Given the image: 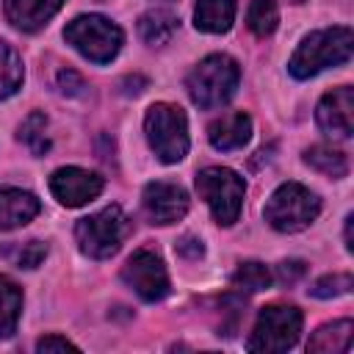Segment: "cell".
Segmentation results:
<instances>
[{
	"instance_id": "1",
	"label": "cell",
	"mask_w": 354,
	"mask_h": 354,
	"mask_svg": "<svg viewBox=\"0 0 354 354\" xmlns=\"http://www.w3.org/2000/svg\"><path fill=\"white\" fill-rule=\"evenodd\" d=\"M351 50H354V36H351L348 25L315 30V33L304 36L301 44L296 47V53L288 61V72L296 80H307V77L324 72L326 66L346 64L351 58Z\"/></svg>"
},
{
	"instance_id": "2",
	"label": "cell",
	"mask_w": 354,
	"mask_h": 354,
	"mask_svg": "<svg viewBox=\"0 0 354 354\" xmlns=\"http://www.w3.org/2000/svg\"><path fill=\"white\" fill-rule=\"evenodd\" d=\"M241 80V66L235 58L224 55V53H213L207 58H202L185 77V88L194 105L210 111V108H221L232 100L235 88Z\"/></svg>"
},
{
	"instance_id": "3",
	"label": "cell",
	"mask_w": 354,
	"mask_h": 354,
	"mask_svg": "<svg viewBox=\"0 0 354 354\" xmlns=\"http://www.w3.org/2000/svg\"><path fill=\"white\" fill-rule=\"evenodd\" d=\"M64 39L88 61L108 64L119 55L124 33L116 22L102 14H80L64 28Z\"/></svg>"
},
{
	"instance_id": "4",
	"label": "cell",
	"mask_w": 354,
	"mask_h": 354,
	"mask_svg": "<svg viewBox=\"0 0 354 354\" xmlns=\"http://www.w3.org/2000/svg\"><path fill=\"white\" fill-rule=\"evenodd\" d=\"M130 232V218L122 213L119 205L102 207L75 224V241L86 257L108 260L119 252L122 241Z\"/></svg>"
},
{
	"instance_id": "5",
	"label": "cell",
	"mask_w": 354,
	"mask_h": 354,
	"mask_svg": "<svg viewBox=\"0 0 354 354\" xmlns=\"http://www.w3.org/2000/svg\"><path fill=\"white\" fill-rule=\"evenodd\" d=\"M144 133L163 163H177L188 152V119L180 105L155 102L144 116Z\"/></svg>"
},
{
	"instance_id": "6",
	"label": "cell",
	"mask_w": 354,
	"mask_h": 354,
	"mask_svg": "<svg viewBox=\"0 0 354 354\" xmlns=\"http://www.w3.org/2000/svg\"><path fill=\"white\" fill-rule=\"evenodd\" d=\"M194 185L221 227H232L238 221L241 207H243V196H246V183L232 169L207 166L196 174Z\"/></svg>"
},
{
	"instance_id": "7",
	"label": "cell",
	"mask_w": 354,
	"mask_h": 354,
	"mask_svg": "<svg viewBox=\"0 0 354 354\" xmlns=\"http://www.w3.org/2000/svg\"><path fill=\"white\" fill-rule=\"evenodd\" d=\"M321 213V199L301 183H282L266 202V221L277 232H299L310 227Z\"/></svg>"
},
{
	"instance_id": "8",
	"label": "cell",
	"mask_w": 354,
	"mask_h": 354,
	"mask_svg": "<svg viewBox=\"0 0 354 354\" xmlns=\"http://www.w3.org/2000/svg\"><path fill=\"white\" fill-rule=\"evenodd\" d=\"M301 310L293 304H268L257 313L254 329L246 340L249 351H266V354H282L296 346L301 332Z\"/></svg>"
},
{
	"instance_id": "9",
	"label": "cell",
	"mask_w": 354,
	"mask_h": 354,
	"mask_svg": "<svg viewBox=\"0 0 354 354\" xmlns=\"http://www.w3.org/2000/svg\"><path fill=\"white\" fill-rule=\"evenodd\" d=\"M122 279L127 282V288H133L144 301H160L169 296V271L160 260V254H155L152 249H138L127 257V263L122 266Z\"/></svg>"
},
{
	"instance_id": "10",
	"label": "cell",
	"mask_w": 354,
	"mask_h": 354,
	"mask_svg": "<svg viewBox=\"0 0 354 354\" xmlns=\"http://www.w3.org/2000/svg\"><path fill=\"white\" fill-rule=\"evenodd\" d=\"M105 188V180L97 171L80 169V166H64L55 169L50 177V191L64 207H80L91 199H97Z\"/></svg>"
},
{
	"instance_id": "11",
	"label": "cell",
	"mask_w": 354,
	"mask_h": 354,
	"mask_svg": "<svg viewBox=\"0 0 354 354\" xmlns=\"http://www.w3.org/2000/svg\"><path fill=\"white\" fill-rule=\"evenodd\" d=\"M141 205H144V213H147V218L152 224L166 227V224L180 221L188 213V194L177 183L155 180V183H147L144 185Z\"/></svg>"
},
{
	"instance_id": "12",
	"label": "cell",
	"mask_w": 354,
	"mask_h": 354,
	"mask_svg": "<svg viewBox=\"0 0 354 354\" xmlns=\"http://www.w3.org/2000/svg\"><path fill=\"white\" fill-rule=\"evenodd\" d=\"M315 122L329 138H351L354 133V88L337 86L321 97L315 108Z\"/></svg>"
},
{
	"instance_id": "13",
	"label": "cell",
	"mask_w": 354,
	"mask_h": 354,
	"mask_svg": "<svg viewBox=\"0 0 354 354\" xmlns=\"http://www.w3.org/2000/svg\"><path fill=\"white\" fill-rule=\"evenodd\" d=\"M61 6L64 0H3L6 19L22 33L41 30L61 11Z\"/></svg>"
},
{
	"instance_id": "14",
	"label": "cell",
	"mask_w": 354,
	"mask_h": 354,
	"mask_svg": "<svg viewBox=\"0 0 354 354\" xmlns=\"http://www.w3.org/2000/svg\"><path fill=\"white\" fill-rule=\"evenodd\" d=\"M41 205L30 191L22 188H0V230L25 227L39 216Z\"/></svg>"
},
{
	"instance_id": "15",
	"label": "cell",
	"mask_w": 354,
	"mask_h": 354,
	"mask_svg": "<svg viewBox=\"0 0 354 354\" xmlns=\"http://www.w3.org/2000/svg\"><path fill=\"white\" fill-rule=\"evenodd\" d=\"M252 136V119L249 113L243 111H235V113H224L218 116L210 127H207V138L216 149L221 152H230V149H241Z\"/></svg>"
},
{
	"instance_id": "16",
	"label": "cell",
	"mask_w": 354,
	"mask_h": 354,
	"mask_svg": "<svg viewBox=\"0 0 354 354\" xmlns=\"http://www.w3.org/2000/svg\"><path fill=\"white\" fill-rule=\"evenodd\" d=\"M235 0H196L194 25L202 33H227L235 22Z\"/></svg>"
},
{
	"instance_id": "17",
	"label": "cell",
	"mask_w": 354,
	"mask_h": 354,
	"mask_svg": "<svg viewBox=\"0 0 354 354\" xmlns=\"http://www.w3.org/2000/svg\"><path fill=\"white\" fill-rule=\"evenodd\" d=\"M351 335H354V324L348 318L324 324L313 332V337L307 340V351L313 354H337V351H348L351 348Z\"/></svg>"
},
{
	"instance_id": "18",
	"label": "cell",
	"mask_w": 354,
	"mask_h": 354,
	"mask_svg": "<svg viewBox=\"0 0 354 354\" xmlns=\"http://www.w3.org/2000/svg\"><path fill=\"white\" fill-rule=\"evenodd\" d=\"M138 33L152 47H160V44L171 41V36L177 33V14L169 11V8H149L138 19Z\"/></svg>"
},
{
	"instance_id": "19",
	"label": "cell",
	"mask_w": 354,
	"mask_h": 354,
	"mask_svg": "<svg viewBox=\"0 0 354 354\" xmlns=\"http://www.w3.org/2000/svg\"><path fill=\"white\" fill-rule=\"evenodd\" d=\"M304 163H307L310 169H315V171L332 177V180H340V177H346V171H348L346 155H343L340 149H332V147H324V144L304 149Z\"/></svg>"
},
{
	"instance_id": "20",
	"label": "cell",
	"mask_w": 354,
	"mask_h": 354,
	"mask_svg": "<svg viewBox=\"0 0 354 354\" xmlns=\"http://www.w3.org/2000/svg\"><path fill=\"white\" fill-rule=\"evenodd\" d=\"M19 313H22V290L8 277H0V337H11L17 332Z\"/></svg>"
},
{
	"instance_id": "21",
	"label": "cell",
	"mask_w": 354,
	"mask_h": 354,
	"mask_svg": "<svg viewBox=\"0 0 354 354\" xmlns=\"http://www.w3.org/2000/svg\"><path fill=\"white\" fill-rule=\"evenodd\" d=\"M22 77H25V69H22L19 53L0 39V100L17 94V88L22 86Z\"/></svg>"
},
{
	"instance_id": "22",
	"label": "cell",
	"mask_w": 354,
	"mask_h": 354,
	"mask_svg": "<svg viewBox=\"0 0 354 354\" xmlns=\"http://www.w3.org/2000/svg\"><path fill=\"white\" fill-rule=\"evenodd\" d=\"M271 271L263 266V263H257V260H246V263H241L235 271H232V277H230V282H232V288H238V290H249V293H257V290H266L268 285H271Z\"/></svg>"
},
{
	"instance_id": "23",
	"label": "cell",
	"mask_w": 354,
	"mask_h": 354,
	"mask_svg": "<svg viewBox=\"0 0 354 354\" xmlns=\"http://www.w3.org/2000/svg\"><path fill=\"white\" fill-rule=\"evenodd\" d=\"M277 22H279V8L274 0H252L249 6V14H246V25L254 36L266 39L277 30Z\"/></svg>"
},
{
	"instance_id": "24",
	"label": "cell",
	"mask_w": 354,
	"mask_h": 354,
	"mask_svg": "<svg viewBox=\"0 0 354 354\" xmlns=\"http://www.w3.org/2000/svg\"><path fill=\"white\" fill-rule=\"evenodd\" d=\"M0 254L17 266V268H36L47 257V243L41 241H25V243H8L0 249Z\"/></svg>"
},
{
	"instance_id": "25",
	"label": "cell",
	"mask_w": 354,
	"mask_h": 354,
	"mask_svg": "<svg viewBox=\"0 0 354 354\" xmlns=\"http://www.w3.org/2000/svg\"><path fill=\"white\" fill-rule=\"evenodd\" d=\"M19 141L33 152V155H44L50 149V138H47V116L33 111L22 127H19Z\"/></svg>"
},
{
	"instance_id": "26",
	"label": "cell",
	"mask_w": 354,
	"mask_h": 354,
	"mask_svg": "<svg viewBox=\"0 0 354 354\" xmlns=\"http://www.w3.org/2000/svg\"><path fill=\"white\" fill-rule=\"evenodd\" d=\"M351 285H354L351 274H326V277L313 282L310 293L315 299H335V296H346L351 290Z\"/></svg>"
},
{
	"instance_id": "27",
	"label": "cell",
	"mask_w": 354,
	"mask_h": 354,
	"mask_svg": "<svg viewBox=\"0 0 354 354\" xmlns=\"http://www.w3.org/2000/svg\"><path fill=\"white\" fill-rule=\"evenodd\" d=\"M304 271H307V266H304L301 260H285V263L277 266V277H279V282H285V285H293Z\"/></svg>"
},
{
	"instance_id": "28",
	"label": "cell",
	"mask_w": 354,
	"mask_h": 354,
	"mask_svg": "<svg viewBox=\"0 0 354 354\" xmlns=\"http://www.w3.org/2000/svg\"><path fill=\"white\" fill-rule=\"evenodd\" d=\"M36 351H77V346L66 337H58V335H47L36 343Z\"/></svg>"
},
{
	"instance_id": "29",
	"label": "cell",
	"mask_w": 354,
	"mask_h": 354,
	"mask_svg": "<svg viewBox=\"0 0 354 354\" xmlns=\"http://www.w3.org/2000/svg\"><path fill=\"white\" fill-rule=\"evenodd\" d=\"M58 86H61V91H64V94H80V91L86 88L83 77H80L77 72H72V69H66V72H61V75H58Z\"/></svg>"
},
{
	"instance_id": "30",
	"label": "cell",
	"mask_w": 354,
	"mask_h": 354,
	"mask_svg": "<svg viewBox=\"0 0 354 354\" xmlns=\"http://www.w3.org/2000/svg\"><path fill=\"white\" fill-rule=\"evenodd\" d=\"M202 252H205V246H202V241H199V238L185 235V238L177 243V254H183V257L196 260V257H202Z\"/></svg>"
},
{
	"instance_id": "31",
	"label": "cell",
	"mask_w": 354,
	"mask_h": 354,
	"mask_svg": "<svg viewBox=\"0 0 354 354\" xmlns=\"http://www.w3.org/2000/svg\"><path fill=\"white\" fill-rule=\"evenodd\" d=\"M351 224H354V216L348 213V216H346V249H348V252L354 249V243H351Z\"/></svg>"
}]
</instances>
